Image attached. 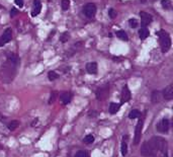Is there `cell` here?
Segmentation results:
<instances>
[{
    "label": "cell",
    "mask_w": 173,
    "mask_h": 157,
    "mask_svg": "<svg viewBox=\"0 0 173 157\" xmlns=\"http://www.w3.org/2000/svg\"><path fill=\"white\" fill-rule=\"evenodd\" d=\"M163 96H164V98L167 100H170L173 98V85L172 84H170V85H168L167 87L164 88Z\"/></svg>",
    "instance_id": "obj_11"
},
{
    "label": "cell",
    "mask_w": 173,
    "mask_h": 157,
    "mask_svg": "<svg viewBox=\"0 0 173 157\" xmlns=\"http://www.w3.org/2000/svg\"><path fill=\"white\" fill-rule=\"evenodd\" d=\"M139 37L141 40H145V39H147L148 37H149V30H148L147 28H142L139 30Z\"/></svg>",
    "instance_id": "obj_15"
},
{
    "label": "cell",
    "mask_w": 173,
    "mask_h": 157,
    "mask_svg": "<svg viewBox=\"0 0 173 157\" xmlns=\"http://www.w3.org/2000/svg\"><path fill=\"white\" fill-rule=\"evenodd\" d=\"M75 157H86V152L85 151H78L76 153Z\"/></svg>",
    "instance_id": "obj_30"
},
{
    "label": "cell",
    "mask_w": 173,
    "mask_h": 157,
    "mask_svg": "<svg viewBox=\"0 0 173 157\" xmlns=\"http://www.w3.org/2000/svg\"><path fill=\"white\" fill-rule=\"evenodd\" d=\"M60 98H61L62 102L64 104H68L72 100V94L70 92H63V93L60 95Z\"/></svg>",
    "instance_id": "obj_14"
},
{
    "label": "cell",
    "mask_w": 173,
    "mask_h": 157,
    "mask_svg": "<svg viewBox=\"0 0 173 157\" xmlns=\"http://www.w3.org/2000/svg\"><path fill=\"white\" fill-rule=\"evenodd\" d=\"M86 70L89 74H96L97 73V64L95 62H90L86 65Z\"/></svg>",
    "instance_id": "obj_13"
},
{
    "label": "cell",
    "mask_w": 173,
    "mask_h": 157,
    "mask_svg": "<svg viewBox=\"0 0 173 157\" xmlns=\"http://www.w3.org/2000/svg\"><path fill=\"white\" fill-rule=\"evenodd\" d=\"M141 155L143 157H153V150H152L151 144L149 141L143 143L141 147Z\"/></svg>",
    "instance_id": "obj_4"
},
{
    "label": "cell",
    "mask_w": 173,
    "mask_h": 157,
    "mask_svg": "<svg viewBox=\"0 0 173 157\" xmlns=\"http://www.w3.org/2000/svg\"><path fill=\"white\" fill-rule=\"evenodd\" d=\"M131 100V91H130L128 85L123 86V91H121V102H128Z\"/></svg>",
    "instance_id": "obj_10"
},
{
    "label": "cell",
    "mask_w": 173,
    "mask_h": 157,
    "mask_svg": "<svg viewBox=\"0 0 173 157\" xmlns=\"http://www.w3.org/2000/svg\"><path fill=\"white\" fill-rule=\"evenodd\" d=\"M61 7L63 10H68L70 7V1L69 0H62L61 2Z\"/></svg>",
    "instance_id": "obj_24"
},
{
    "label": "cell",
    "mask_w": 173,
    "mask_h": 157,
    "mask_svg": "<svg viewBox=\"0 0 173 157\" xmlns=\"http://www.w3.org/2000/svg\"><path fill=\"white\" fill-rule=\"evenodd\" d=\"M143 119H141L138 122L137 126H136V131H135V139H134V143L135 145H138L140 143V140H141V136H142V129H143Z\"/></svg>",
    "instance_id": "obj_6"
},
{
    "label": "cell",
    "mask_w": 173,
    "mask_h": 157,
    "mask_svg": "<svg viewBox=\"0 0 173 157\" xmlns=\"http://www.w3.org/2000/svg\"><path fill=\"white\" fill-rule=\"evenodd\" d=\"M83 13L85 14L87 17L92 18L96 13V6L93 3H87L83 7Z\"/></svg>",
    "instance_id": "obj_5"
},
{
    "label": "cell",
    "mask_w": 173,
    "mask_h": 157,
    "mask_svg": "<svg viewBox=\"0 0 173 157\" xmlns=\"http://www.w3.org/2000/svg\"><path fill=\"white\" fill-rule=\"evenodd\" d=\"M4 45H3V43H2V41H1V39H0V47H3Z\"/></svg>",
    "instance_id": "obj_33"
},
{
    "label": "cell",
    "mask_w": 173,
    "mask_h": 157,
    "mask_svg": "<svg viewBox=\"0 0 173 157\" xmlns=\"http://www.w3.org/2000/svg\"><path fill=\"white\" fill-rule=\"evenodd\" d=\"M119 109H121V104H114V102H112L110 105V113H112V115H114V113H116L117 111H119Z\"/></svg>",
    "instance_id": "obj_16"
},
{
    "label": "cell",
    "mask_w": 173,
    "mask_h": 157,
    "mask_svg": "<svg viewBox=\"0 0 173 157\" xmlns=\"http://www.w3.org/2000/svg\"><path fill=\"white\" fill-rule=\"evenodd\" d=\"M149 142L153 150V157H168V146L165 139L154 136Z\"/></svg>",
    "instance_id": "obj_1"
},
{
    "label": "cell",
    "mask_w": 173,
    "mask_h": 157,
    "mask_svg": "<svg viewBox=\"0 0 173 157\" xmlns=\"http://www.w3.org/2000/svg\"><path fill=\"white\" fill-rule=\"evenodd\" d=\"M57 96H58V92L57 91H53L52 93H51V96H50V100H49V104H53V102L56 100V98H57Z\"/></svg>",
    "instance_id": "obj_26"
},
{
    "label": "cell",
    "mask_w": 173,
    "mask_h": 157,
    "mask_svg": "<svg viewBox=\"0 0 173 157\" xmlns=\"http://www.w3.org/2000/svg\"><path fill=\"white\" fill-rule=\"evenodd\" d=\"M141 116V113H140L138 109H133V111H130L129 113V118L130 119H137Z\"/></svg>",
    "instance_id": "obj_20"
},
{
    "label": "cell",
    "mask_w": 173,
    "mask_h": 157,
    "mask_svg": "<svg viewBox=\"0 0 173 157\" xmlns=\"http://www.w3.org/2000/svg\"><path fill=\"white\" fill-rule=\"evenodd\" d=\"M48 77H49V79H50L51 81H54V80H56V79L59 78V75H58L55 71H50L48 73Z\"/></svg>",
    "instance_id": "obj_22"
},
{
    "label": "cell",
    "mask_w": 173,
    "mask_h": 157,
    "mask_svg": "<svg viewBox=\"0 0 173 157\" xmlns=\"http://www.w3.org/2000/svg\"><path fill=\"white\" fill-rule=\"evenodd\" d=\"M160 98H161V94H160L159 91H153V93H152V102H154V104H156V102H160Z\"/></svg>",
    "instance_id": "obj_17"
},
{
    "label": "cell",
    "mask_w": 173,
    "mask_h": 157,
    "mask_svg": "<svg viewBox=\"0 0 173 157\" xmlns=\"http://www.w3.org/2000/svg\"><path fill=\"white\" fill-rule=\"evenodd\" d=\"M121 154H123V156L127 155V153H128V146H127V142H125V140H123V143H121Z\"/></svg>",
    "instance_id": "obj_23"
},
{
    "label": "cell",
    "mask_w": 173,
    "mask_h": 157,
    "mask_svg": "<svg viewBox=\"0 0 173 157\" xmlns=\"http://www.w3.org/2000/svg\"><path fill=\"white\" fill-rule=\"evenodd\" d=\"M68 40H69V34H67V33H65V34H64L63 36L61 37V42L65 43V42H67Z\"/></svg>",
    "instance_id": "obj_29"
},
{
    "label": "cell",
    "mask_w": 173,
    "mask_h": 157,
    "mask_svg": "<svg viewBox=\"0 0 173 157\" xmlns=\"http://www.w3.org/2000/svg\"><path fill=\"white\" fill-rule=\"evenodd\" d=\"M15 3L17 6H19L20 8L23 6V0H15Z\"/></svg>",
    "instance_id": "obj_32"
},
{
    "label": "cell",
    "mask_w": 173,
    "mask_h": 157,
    "mask_svg": "<svg viewBox=\"0 0 173 157\" xmlns=\"http://www.w3.org/2000/svg\"><path fill=\"white\" fill-rule=\"evenodd\" d=\"M116 37L121 39V40H123V41H128V40H129V38H128V36H127V33H125V30H117V32H116Z\"/></svg>",
    "instance_id": "obj_19"
},
{
    "label": "cell",
    "mask_w": 173,
    "mask_h": 157,
    "mask_svg": "<svg viewBox=\"0 0 173 157\" xmlns=\"http://www.w3.org/2000/svg\"><path fill=\"white\" fill-rule=\"evenodd\" d=\"M94 142V137L92 135H87L85 138H84V143L86 144H91Z\"/></svg>",
    "instance_id": "obj_25"
},
{
    "label": "cell",
    "mask_w": 173,
    "mask_h": 157,
    "mask_svg": "<svg viewBox=\"0 0 173 157\" xmlns=\"http://www.w3.org/2000/svg\"><path fill=\"white\" fill-rule=\"evenodd\" d=\"M157 36L159 38L160 42V47L163 53H166L169 51L170 47H171V39L167 32H165L164 30H161L157 33Z\"/></svg>",
    "instance_id": "obj_2"
},
{
    "label": "cell",
    "mask_w": 173,
    "mask_h": 157,
    "mask_svg": "<svg viewBox=\"0 0 173 157\" xmlns=\"http://www.w3.org/2000/svg\"><path fill=\"white\" fill-rule=\"evenodd\" d=\"M108 95V87L104 86V87L98 88V90L96 91V98L98 100H104Z\"/></svg>",
    "instance_id": "obj_8"
},
{
    "label": "cell",
    "mask_w": 173,
    "mask_h": 157,
    "mask_svg": "<svg viewBox=\"0 0 173 157\" xmlns=\"http://www.w3.org/2000/svg\"><path fill=\"white\" fill-rule=\"evenodd\" d=\"M11 38H12V30H11V28H6L5 32L3 33V35L0 37V39H1L3 45H5V44H7L8 42H10Z\"/></svg>",
    "instance_id": "obj_9"
},
{
    "label": "cell",
    "mask_w": 173,
    "mask_h": 157,
    "mask_svg": "<svg viewBox=\"0 0 173 157\" xmlns=\"http://www.w3.org/2000/svg\"><path fill=\"white\" fill-rule=\"evenodd\" d=\"M1 8H2V5H1V4H0V9H1Z\"/></svg>",
    "instance_id": "obj_34"
},
{
    "label": "cell",
    "mask_w": 173,
    "mask_h": 157,
    "mask_svg": "<svg viewBox=\"0 0 173 157\" xmlns=\"http://www.w3.org/2000/svg\"><path fill=\"white\" fill-rule=\"evenodd\" d=\"M161 4H162V7H163L164 9H171V7H172V3L170 0H162Z\"/></svg>",
    "instance_id": "obj_21"
},
{
    "label": "cell",
    "mask_w": 173,
    "mask_h": 157,
    "mask_svg": "<svg viewBox=\"0 0 173 157\" xmlns=\"http://www.w3.org/2000/svg\"><path fill=\"white\" fill-rule=\"evenodd\" d=\"M18 126H19V122L16 121V120H14V121H11L9 124H8L7 127H8V129H9L10 131H14V130H15Z\"/></svg>",
    "instance_id": "obj_18"
},
{
    "label": "cell",
    "mask_w": 173,
    "mask_h": 157,
    "mask_svg": "<svg viewBox=\"0 0 173 157\" xmlns=\"http://www.w3.org/2000/svg\"><path fill=\"white\" fill-rule=\"evenodd\" d=\"M169 120L168 119H162L158 122L157 126H156V129L159 133L162 134H167L168 133V130H169Z\"/></svg>",
    "instance_id": "obj_3"
},
{
    "label": "cell",
    "mask_w": 173,
    "mask_h": 157,
    "mask_svg": "<svg viewBox=\"0 0 173 157\" xmlns=\"http://www.w3.org/2000/svg\"><path fill=\"white\" fill-rule=\"evenodd\" d=\"M116 15H117V13H116V11L114 9V8H110V10H108V16H110V18H115L116 17Z\"/></svg>",
    "instance_id": "obj_28"
},
{
    "label": "cell",
    "mask_w": 173,
    "mask_h": 157,
    "mask_svg": "<svg viewBox=\"0 0 173 157\" xmlns=\"http://www.w3.org/2000/svg\"><path fill=\"white\" fill-rule=\"evenodd\" d=\"M129 24H130V26L133 28H137L138 26V20L136 19V18H131V19L129 20Z\"/></svg>",
    "instance_id": "obj_27"
},
{
    "label": "cell",
    "mask_w": 173,
    "mask_h": 157,
    "mask_svg": "<svg viewBox=\"0 0 173 157\" xmlns=\"http://www.w3.org/2000/svg\"><path fill=\"white\" fill-rule=\"evenodd\" d=\"M17 13H18V11H17V9H15V8H12V9L10 10V16H11V17L15 16Z\"/></svg>",
    "instance_id": "obj_31"
},
{
    "label": "cell",
    "mask_w": 173,
    "mask_h": 157,
    "mask_svg": "<svg viewBox=\"0 0 173 157\" xmlns=\"http://www.w3.org/2000/svg\"><path fill=\"white\" fill-rule=\"evenodd\" d=\"M140 17H141V22L143 24V26H146L148 24H150L153 20V17H152L151 14H149L148 12L145 11H141L140 12Z\"/></svg>",
    "instance_id": "obj_7"
},
{
    "label": "cell",
    "mask_w": 173,
    "mask_h": 157,
    "mask_svg": "<svg viewBox=\"0 0 173 157\" xmlns=\"http://www.w3.org/2000/svg\"><path fill=\"white\" fill-rule=\"evenodd\" d=\"M41 10H42V4L39 0H34V5H32V16H37L40 14Z\"/></svg>",
    "instance_id": "obj_12"
}]
</instances>
